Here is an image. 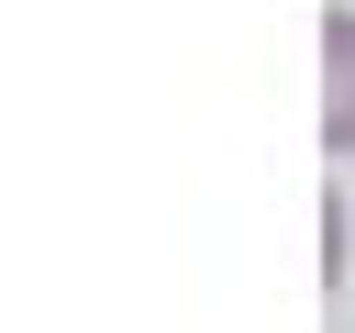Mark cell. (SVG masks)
<instances>
[{
  "label": "cell",
  "mask_w": 355,
  "mask_h": 333,
  "mask_svg": "<svg viewBox=\"0 0 355 333\" xmlns=\"http://www.w3.org/2000/svg\"><path fill=\"white\" fill-rule=\"evenodd\" d=\"M322 155H355V11H322Z\"/></svg>",
  "instance_id": "cell-1"
}]
</instances>
